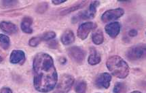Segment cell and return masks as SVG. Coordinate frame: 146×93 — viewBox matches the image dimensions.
<instances>
[{"instance_id":"6da1fadb","label":"cell","mask_w":146,"mask_h":93,"mask_svg":"<svg viewBox=\"0 0 146 93\" xmlns=\"http://www.w3.org/2000/svg\"><path fill=\"white\" fill-rule=\"evenodd\" d=\"M33 69L35 90L40 92L52 90L57 83L58 74L51 56L46 53H37L33 59Z\"/></svg>"},{"instance_id":"7a4b0ae2","label":"cell","mask_w":146,"mask_h":93,"mask_svg":"<svg viewBox=\"0 0 146 93\" xmlns=\"http://www.w3.org/2000/svg\"><path fill=\"white\" fill-rule=\"evenodd\" d=\"M106 66L111 74L117 78H125L129 73V65L118 55H113L109 57L107 60Z\"/></svg>"},{"instance_id":"3957f363","label":"cell","mask_w":146,"mask_h":93,"mask_svg":"<svg viewBox=\"0 0 146 93\" xmlns=\"http://www.w3.org/2000/svg\"><path fill=\"white\" fill-rule=\"evenodd\" d=\"M74 78L69 74H63L60 77L54 93H67L74 83Z\"/></svg>"},{"instance_id":"277c9868","label":"cell","mask_w":146,"mask_h":93,"mask_svg":"<svg viewBox=\"0 0 146 93\" xmlns=\"http://www.w3.org/2000/svg\"><path fill=\"white\" fill-rule=\"evenodd\" d=\"M99 1H94L90 3L88 10L78 14L77 16L73 18V22H77L78 21L82 20H87V19L93 18L97 12V8L99 5Z\"/></svg>"},{"instance_id":"5b68a950","label":"cell","mask_w":146,"mask_h":93,"mask_svg":"<svg viewBox=\"0 0 146 93\" xmlns=\"http://www.w3.org/2000/svg\"><path fill=\"white\" fill-rule=\"evenodd\" d=\"M145 45H138L131 47L126 53V56L129 60L137 61L143 58L145 56Z\"/></svg>"},{"instance_id":"8992f818","label":"cell","mask_w":146,"mask_h":93,"mask_svg":"<svg viewBox=\"0 0 146 93\" xmlns=\"http://www.w3.org/2000/svg\"><path fill=\"white\" fill-rule=\"evenodd\" d=\"M67 52L69 57L78 64H80L84 60L86 53L81 47L78 46L72 47L69 49Z\"/></svg>"},{"instance_id":"52a82bcc","label":"cell","mask_w":146,"mask_h":93,"mask_svg":"<svg viewBox=\"0 0 146 93\" xmlns=\"http://www.w3.org/2000/svg\"><path fill=\"white\" fill-rule=\"evenodd\" d=\"M124 13V10H122V8H116L113 9V10H107L101 16V20H102V22L106 23V22H110V21L120 18L121 16H123Z\"/></svg>"},{"instance_id":"ba28073f","label":"cell","mask_w":146,"mask_h":93,"mask_svg":"<svg viewBox=\"0 0 146 93\" xmlns=\"http://www.w3.org/2000/svg\"><path fill=\"white\" fill-rule=\"evenodd\" d=\"M111 80V76L109 73H101L96 78L95 85L98 88L107 89L110 87V82Z\"/></svg>"},{"instance_id":"9c48e42d","label":"cell","mask_w":146,"mask_h":93,"mask_svg":"<svg viewBox=\"0 0 146 93\" xmlns=\"http://www.w3.org/2000/svg\"><path fill=\"white\" fill-rule=\"evenodd\" d=\"M95 27V24L92 22H87L80 25L77 31L78 36L82 40H84L88 36L94 28Z\"/></svg>"},{"instance_id":"30bf717a","label":"cell","mask_w":146,"mask_h":93,"mask_svg":"<svg viewBox=\"0 0 146 93\" xmlns=\"http://www.w3.org/2000/svg\"><path fill=\"white\" fill-rule=\"evenodd\" d=\"M106 32L111 38H115L120 32V24L117 22H111L106 25Z\"/></svg>"},{"instance_id":"8fae6325","label":"cell","mask_w":146,"mask_h":93,"mask_svg":"<svg viewBox=\"0 0 146 93\" xmlns=\"http://www.w3.org/2000/svg\"><path fill=\"white\" fill-rule=\"evenodd\" d=\"M25 60V54L21 50H14L10 54V61L12 64H22Z\"/></svg>"},{"instance_id":"7c38bea8","label":"cell","mask_w":146,"mask_h":93,"mask_svg":"<svg viewBox=\"0 0 146 93\" xmlns=\"http://www.w3.org/2000/svg\"><path fill=\"white\" fill-rule=\"evenodd\" d=\"M0 29L3 32L10 34H15L18 31L17 26L15 24L10 22H6V21H3L0 23Z\"/></svg>"},{"instance_id":"4fadbf2b","label":"cell","mask_w":146,"mask_h":93,"mask_svg":"<svg viewBox=\"0 0 146 93\" xmlns=\"http://www.w3.org/2000/svg\"><path fill=\"white\" fill-rule=\"evenodd\" d=\"M60 41L64 45H71L75 41L74 33L71 30H67L62 34L61 37H60Z\"/></svg>"},{"instance_id":"5bb4252c","label":"cell","mask_w":146,"mask_h":93,"mask_svg":"<svg viewBox=\"0 0 146 93\" xmlns=\"http://www.w3.org/2000/svg\"><path fill=\"white\" fill-rule=\"evenodd\" d=\"M32 24H33V19L31 17L27 16L23 18L21 24V29L25 33L31 34L33 33V29L31 28Z\"/></svg>"},{"instance_id":"9a60e30c","label":"cell","mask_w":146,"mask_h":93,"mask_svg":"<svg viewBox=\"0 0 146 93\" xmlns=\"http://www.w3.org/2000/svg\"><path fill=\"white\" fill-rule=\"evenodd\" d=\"M101 60V57L99 53L95 48L92 47L90 49V53L88 59V64L91 66H95L100 63Z\"/></svg>"},{"instance_id":"2e32d148","label":"cell","mask_w":146,"mask_h":93,"mask_svg":"<svg viewBox=\"0 0 146 93\" xmlns=\"http://www.w3.org/2000/svg\"><path fill=\"white\" fill-rule=\"evenodd\" d=\"M86 3H87V1H80L79 3H76V4L73 5V6H72L71 7H69V8L63 10V11L60 12V14L62 15V16L71 13V12H75V11H76V10H79V9L82 8L83 7H84L85 6H86Z\"/></svg>"},{"instance_id":"e0dca14e","label":"cell","mask_w":146,"mask_h":93,"mask_svg":"<svg viewBox=\"0 0 146 93\" xmlns=\"http://www.w3.org/2000/svg\"><path fill=\"white\" fill-rule=\"evenodd\" d=\"M92 41L95 45H101L104 41L103 32L101 30H98L92 34Z\"/></svg>"},{"instance_id":"ac0fdd59","label":"cell","mask_w":146,"mask_h":93,"mask_svg":"<svg viewBox=\"0 0 146 93\" xmlns=\"http://www.w3.org/2000/svg\"><path fill=\"white\" fill-rule=\"evenodd\" d=\"M87 90V84L84 80L77 82L75 86V91L77 93H86Z\"/></svg>"},{"instance_id":"d6986e66","label":"cell","mask_w":146,"mask_h":93,"mask_svg":"<svg viewBox=\"0 0 146 93\" xmlns=\"http://www.w3.org/2000/svg\"><path fill=\"white\" fill-rule=\"evenodd\" d=\"M0 44L1 47L4 49H7L10 47V38L7 35L0 34Z\"/></svg>"},{"instance_id":"ffe728a7","label":"cell","mask_w":146,"mask_h":93,"mask_svg":"<svg viewBox=\"0 0 146 93\" xmlns=\"http://www.w3.org/2000/svg\"><path fill=\"white\" fill-rule=\"evenodd\" d=\"M55 36H56V33L53 32V31H49V32H46L45 33H44L40 37L42 38V41H49L54 39Z\"/></svg>"},{"instance_id":"44dd1931","label":"cell","mask_w":146,"mask_h":93,"mask_svg":"<svg viewBox=\"0 0 146 93\" xmlns=\"http://www.w3.org/2000/svg\"><path fill=\"white\" fill-rule=\"evenodd\" d=\"M126 90V85L124 82H117L113 88L114 93H122Z\"/></svg>"},{"instance_id":"7402d4cb","label":"cell","mask_w":146,"mask_h":93,"mask_svg":"<svg viewBox=\"0 0 146 93\" xmlns=\"http://www.w3.org/2000/svg\"><path fill=\"white\" fill-rule=\"evenodd\" d=\"M42 41V38H41L40 36H35V37L31 38V39L29 40V45L31 47H37Z\"/></svg>"},{"instance_id":"603a6c76","label":"cell","mask_w":146,"mask_h":93,"mask_svg":"<svg viewBox=\"0 0 146 93\" xmlns=\"http://www.w3.org/2000/svg\"><path fill=\"white\" fill-rule=\"evenodd\" d=\"M17 1H2V5L3 7H6V8H11L17 5Z\"/></svg>"},{"instance_id":"cb8c5ba5","label":"cell","mask_w":146,"mask_h":93,"mask_svg":"<svg viewBox=\"0 0 146 93\" xmlns=\"http://www.w3.org/2000/svg\"><path fill=\"white\" fill-rule=\"evenodd\" d=\"M50 42L48 43V47L52 49H57L58 47V42L56 41V40H51V41H49Z\"/></svg>"},{"instance_id":"d4e9b609","label":"cell","mask_w":146,"mask_h":93,"mask_svg":"<svg viewBox=\"0 0 146 93\" xmlns=\"http://www.w3.org/2000/svg\"><path fill=\"white\" fill-rule=\"evenodd\" d=\"M0 93H12V91L10 88L3 87L0 90Z\"/></svg>"},{"instance_id":"484cf974","label":"cell","mask_w":146,"mask_h":93,"mask_svg":"<svg viewBox=\"0 0 146 93\" xmlns=\"http://www.w3.org/2000/svg\"><path fill=\"white\" fill-rule=\"evenodd\" d=\"M129 35L130 36H131V37L136 36L137 35V31L135 29H131L129 32Z\"/></svg>"},{"instance_id":"4316f807","label":"cell","mask_w":146,"mask_h":93,"mask_svg":"<svg viewBox=\"0 0 146 93\" xmlns=\"http://www.w3.org/2000/svg\"><path fill=\"white\" fill-rule=\"evenodd\" d=\"M65 2V0H53L52 3L55 5H58V4H60V3Z\"/></svg>"},{"instance_id":"83f0119b","label":"cell","mask_w":146,"mask_h":93,"mask_svg":"<svg viewBox=\"0 0 146 93\" xmlns=\"http://www.w3.org/2000/svg\"><path fill=\"white\" fill-rule=\"evenodd\" d=\"M131 93H141V92H139V91L136 90V91H133V92H131Z\"/></svg>"},{"instance_id":"f1b7e54d","label":"cell","mask_w":146,"mask_h":93,"mask_svg":"<svg viewBox=\"0 0 146 93\" xmlns=\"http://www.w3.org/2000/svg\"><path fill=\"white\" fill-rule=\"evenodd\" d=\"M3 61V59H2V57H1V56H0V63H1V61Z\"/></svg>"}]
</instances>
